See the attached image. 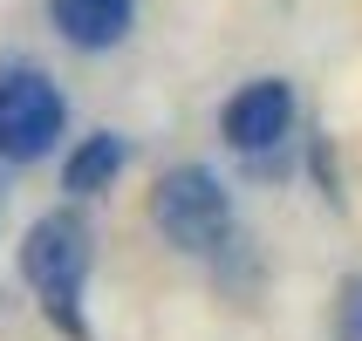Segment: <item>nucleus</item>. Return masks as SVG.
<instances>
[{
    "label": "nucleus",
    "mask_w": 362,
    "mask_h": 341,
    "mask_svg": "<svg viewBox=\"0 0 362 341\" xmlns=\"http://www.w3.org/2000/svg\"><path fill=\"white\" fill-rule=\"evenodd\" d=\"M89 260H96V239H89V219L82 212H41L21 239V280L35 287L41 314L62 328L69 341H89V321L76 314L82 280H89Z\"/></svg>",
    "instance_id": "nucleus-1"
},
{
    "label": "nucleus",
    "mask_w": 362,
    "mask_h": 341,
    "mask_svg": "<svg viewBox=\"0 0 362 341\" xmlns=\"http://www.w3.org/2000/svg\"><path fill=\"white\" fill-rule=\"evenodd\" d=\"M151 225L178 253H219L226 232H233V198H226V184L205 164H178L151 191Z\"/></svg>",
    "instance_id": "nucleus-2"
},
{
    "label": "nucleus",
    "mask_w": 362,
    "mask_h": 341,
    "mask_svg": "<svg viewBox=\"0 0 362 341\" xmlns=\"http://www.w3.org/2000/svg\"><path fill=\"white\" fill-rule=\"evenodd\" d=\"M69 130V102L41 68H0V164L48 157Z\"/></svg>",
    "instance_id": "nucleus-3"
},
{
    "label": "nucleus",
    "mask_w": 362,
    "mask_h": 341,
    "mask_svg": "<svg viewBox=\"0 0 362 341\" xmlns=\"http://www.w3.org/2000/svg\"><path fill=\"white\" fill-rule=\"evenodd\" d=\"M287 130H294V89L281 76H260V82H246V89H233L226 109H219V137L233 150H246V157L274 150Z\"/></svg>",
    "instance_id": "nucleus-4"
},
{
    "label": "nucleus",
    "mask_w": 362,
    "mask_h": 341,
    "mask_svg": "<svg viewBox=\"0 0 362 341\" xmlns=\"http://www.w3.org/2000/svg\"><path fill=\"white\" fill-rule=\"evenodd\" d=\"M48 20H55V35L82 55H103V48H117L130 35V20H137V0H48Z\"/></svg>",
    "instance_id": "nucleus-5"
},
{
    "label": "nucleus",
    "mask_w": 362,
    "mask_h": 341,
    "mask_svg": "<svg viewBox=\"0 0 362 341\" xmlns=\"http://www.w3.org/2000/svg\"><path fill=\"white\" fill-rule=\"evenodd\" d=\"M123 157H130V143H123L117 130L82 137L76 150H69V164H62V191H69V198H96V191H110L117 171H123Z\"/></svg>",
    "instance_id": "nucleus-6"
},
{
    "label": "nucleus",
    "mask_w": 362,
    "mask_h": 341,
    "mask_svg": "<svg viewBox=\"0 0 362 341\" xmlns=\"http://www.w3.org/2000/svg\"><path fill=\"white\" fill-rule=\"evenodd\" d=\"M335 341H362V273L342 280V301H335Z\"/></svg>",
    "instance_id": "nucleus-7"
}]
</instances>
